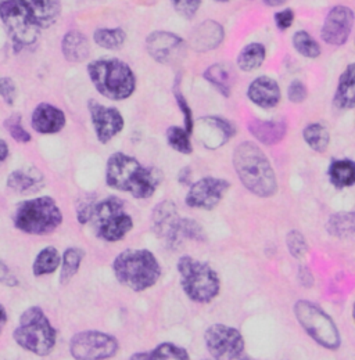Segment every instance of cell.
Returning <instances> with one entry per match:
<instances>
[{
	"label": "cell",
	"mask_w": 355,
	"mask_h": 360,
	"mask_svg": "<svg viewBox=\"0 0 355 360\" xmlns=\"http://www.w3.org/2000/svg\"><path fill=\"white\" fill-rule=\"evenodd\" d=\"M163 181V172L154 167H144L136 158L124 153H114L106 165V183L108 187L128 193L133 198L153 197Z\"/></svg>",
	"instance_id": "cell-1"
},
{
	"label": "cell",
	"mask_w": 355,
	"mask_h": 360,
	"mask_svg": "<svg viewBox=\"0 0 355 360\" xmlns=\"http://www.w3.org/2000/svg\"><path fill=\"white\" fill-rule=\"evenodd\" d=\"M233 165L243 186L259 197H272L278 190L275 172L264 151L254 143H240L233 153Z\"/></svg>",
	"instance_id": "cell-2"
},
{
	"label": "cell",
	"mask_w": 355,
	"mask_h": 360,
	"mask_svg": "<svg viewBox=\"0 0 355 360\" xmlns=\"http://www.w3.org/2000/svg\"><path fill=\"white\" fill-rule=\"evenodd\" d=\"M113 271L121 285L142 292L157 284L163 268L151 251L128 248L114 258Z\"/></svg>",
	"instance_id": "cell-3"
},
{
	"label": "cell",
	"mask_w": 355,
	"mask_h": 360,
	"mask_svg": "<svg viewBox=\"0 0 355 360\" xmlns=\"http://www.w3.org/2000/svg\"><path fill=\"white\" fill-rule=\"evenodd\" d=\"M90 82L106 98L123 101L130 98L136 89L132 68L117 58L94 60L88 65Z\"/></svg>",
	"instance_id": "cell-4"
},
{
	"label": "cell",
	"mask_w": 355,
	"mask_h": 360,
	"mask_svg": "<svg viewBox=\"0 0 355 360\" xmlns=\"http://www.w3.org/2000/svg\"><path fill=\"white\" fill-rule=\"evenodd\" d=\"M15 344L37 356H47L54 351L57 331L41 307H30L21 316L13 331Z\"/></svg>",
	"instance_id": "cell-5"
},
{
	"label": "cell",
	"mask_w": 355,
	"mask_h": 360,
	"mask_svg": "<svg viewBox=\"0 0 355 360\" xmlns=\"http://www.w3.org/2000/svg\"><path fill=\"white\" fill-rule=\"evenodd\" d=\"M179 281L186 297L196 304H210L221 291V280L208 264L183 255L177 264Z\"/></svg>",
	"instance_id": "cell-6"
},
{
	"label": "cell",
	"mask_w": 355,
	"mask_h": 360,
	"mask_svg": "<svg viewBox=\"0 0 355 360\" xmlns=\"http://www.w3.org/2000/svg\"><path fill=\"white\" fill-rule=\"evenodd\" d=\"M13 222L14 227L23 233L44 236L63 224V212L54 198L42 195L20 202L15 207Z\"/></svg>",
	"instance_id": "cell-7"
},
{
	"label": "cell",
	"mask_w": 355,
	"mask_h": 360,
	"mask_svg": "<svg viewBox=\"0 0 355 360\" xmlns=\"http://www.w3.org/2000/svg\"><path fill=\"white\" fill-rule=\"evenodd\" d=\"M90 225L94 236L106 243H118L133 229L132 217L118 197H107L96 202Z\"/></svg>",
	"instance_id": "cell-8"
},
{
	"label": "cell",
	"mask_w": 355,
	"mask_h": 360,
	"mask_svg": "<svg viewBox=\"0 0 355 360\" xmlns=\"http://www.w3.org/2000/svg\"><path fill=\"white\" fill-rule=\"evenodd\" d=\"M294 315L300 326L313 341L326 349H339L342 341L336 323L323 309L310 301H299L294 305Z\"/></svg>",
	"instance_id": "cell-9"
},
{
	"label": "cell",
	"mask_w": 355,
	"mask_h": 360,
	"mask_svg": "<svg viewBox=\"0 0 355 360\" xmlns=\"http://www.w3.org/2000/svg\"><path fill=\"white\" fill-rule=\"evenodd\" d=\"M0 18L15 51L38 42L41 28L34 22L20 0H0Z\"/></svg>",
	"instance_id": "cell-10"
},
{
	"label": "cell",
	"mask_w": 355,
	"mask_h": 360,
	"mask_svg": "<svg viewBox=\"0 0 355 360\" xmlns=\"http://www.w3.org/2000/svg\"><path fill=\"white\" fill-rule=\"evenodd\" d=\"M118 351V340L103 331H80L70 340V354L75 360H108Z\"/></svg>",
	"instance_id": "cell-11"
},
{
	"label": "cell",
	"mask_w": 355,
	"mask_h": 360,
	"mask_svg": "<svg viewBox=\"0 0 355 360\" xmlns=\"http://www.w3.org/2000/svg\"><path fill=\"white\" fill-rule=\"evenodd\" d=\"M206 347L216 360L239 359L244 351V338L239 330L226 324H213L204 333Z\"/></svg>",
	"instance_id": "cell-12"
},
{
	"label": "cell",
	"mask_w": 355,
	"mask_h": 360,
	"mask_svg": "<svg viewBox=\"0 0 355 360\" xmlns=\"http://www.w3.org/2000/svg\"><path fill=\"white\" fill-rule=\"evenodd\" d=\"M229 187L230 183L228 180L211 176L203 178L190 184L185 202L189 208L211 211L221 202Z\"/></svg>",
	"instance_id": "cell-13"
},
{
	"label": "cell",
	"mask_w": 355,
	"mask_h": 360,
	"mask_svg": "<svg viewBox=\"0 0 355 360\" xmlns=\"http://www.w3.org/2000/svg\"><path fill=\"white\" fill-rule=\"evenodd\" d=\"M146 49L154 61L163 65H173L183 60L186 54V42L177 34L154 31L146 39Z\"/></svg>",
	"instance_id": "cell-14"
},
{
	"label": "cell",
	"mask_w": 355,
	"mask_h": 360,
	"mask_svg": "<svg viewBox=\"0 0 355 360\" xmlns=\"http://www.w3.org/2000/svg\"><path fill=\"white\" fill-rule=\"evenodd\" d=\"M183 218L178 214L177 204L166 200L156 205L151 215L153 231L158 238L166 240L170 248H178L183 241L180 237V227Z\"/></svg>",
	"instance_id": "cell-15"
},
{
	"label": "cell",
	"mask_w": 355,
	"mask_h": 360,
	"mask_svg": "<svg viewBox=\"0 0 355 360\" xmlns=\"http://www.w3.org/2000/svg\"><path fill=\"white\" fill-rule=\"evenodd\" d=\"M88 110L94 134L101 144H107L123 132L125 122L123 114L117 108L107 107L99 101L90 100Z\"/></svg>",
	"instance_id": "cell-16"
},
{
	"label": "cell",
	"mask_w": 355,
	"mask_h": 360,
	"mask_svg": "<svg viewBox=\"0 0 355 360\" xmlns=\"http://www.w3.org/2000/svg\"><path fill=\"white\" fill-rule=\"evenodd\" d=\"M354 25V13L347 6L333 7L322 27V39L332 46L344 45L349 41Z\"/></svg>",
	"instance_id": "cell-17"
},
{
	"label": "cell",
	"mask_w": 355,
	"mask_h": 360,
	"mask_svg": "<svg viewBox=\"0 0 355 360\" xmlns=\"http://www.w3.org/2000/svg\"><path fill=\"white\" fill-rule=\"evenodd\" d=\"M66 114L56 105L42 103L35 107L31 125L35 132L41 135H56L66 127Z\"/></svg>",
	"instance_id": "cell-18"
},
{
	"label": "cell",
	"mask_w": 355,
	"mask_h": 360,
	"mask_svg": "<svg viewBox=\"0 0 355 360\" xmlns=\"http://www.w3.org/2000/svg\"><path fill=\"white\" fill-rule=\"evenodd\" d=\"M199 137L208 148H218L235 135L233 125L220 117H206L199 122Z\"/></svg>",
	"instance_id": "cell-19"
},
{
	"label": "cell",
	"mask_w": 355,
	"mask_h": 360,
	"mask_svg": "<svg viewBox=\"0 0 355 360\" xmlns=\"http://www.w3.org/2000/svg\"><path fill=\"white\" fill-rule=\"evenodd\" d=\"M44 186V174L35 167H24L15 169L7 178V187L20 195L35 194L41 191Z\"/></svg>",
	"instance_id": "cell-20"
},
{
	"label": "cell",
	"mask_w": 355,
	"mask_h": 360,
	"mask_svg": "<svg viewBox=\"0 0 355 360\" xmlns=\"http://www.w3.org/2000/svg\"><path fill=\"white\" fill-rule=\"evenodd\" d=\"M223 41V28L213 20H207L197 25L190 35V45L199 51H210L217 49Z\"/></svg>",
	"instance_id": "cell-21"
},
{
	"label": "cell",
	"mask_w": 355,
	"mask_h": 360,
	"mask_svg": "<svg viewBox=\"0 0 355 360\" xmlns=\"http://www.w3.org/2000/svg\"><path fill=\"white\" fill-rule=\"evenodd\" d=\"M39 28H49L61 14V0H20Z\"/></svg>",
	"instance_id": "cell-22"
},
{
	"label": "cell",
	"mask_w": 355,
	"mask_h": 360,
	"mask_svg": "<svg viewBox=\"0 0 355 360\" xmlns=\"http://www.w3.org/2000/svg\"><path fill=\"white\" fill-rule=\"evenodd\" d=\"M247 96L254 104L263 108H272L280 101V89L275 79L260 77L251 82Z\"/></svg>",
	"instance_id": "cell-23"
},
{
	"label": "cell",
	"mask_w": 355,
	"mask_h": 360,
	"mask_svg": "<svg viewBox=\"0 0 355 360\" xmlns=\"http://www.w3.org/2000/svg\"><path fill=\"white\" fill-rule=\"evenodd\" d=\"M61 51L67 61L74 64L84 63L90 54L88 38L80 31H68L61 41Z\"/></svg>",
	"instance_id": "cell-24"
},
{
	"label": "cell",
	"mask_w": 355,
	"mask_h": 360,
	"mask_svg": "<svg viewBox=\"0 0 355 360\" xmlns=\"http://www.w3.org/2000/svg\"><path fill=\"white\" fill-rule=\"evenodd\" d=\"M335 105L340 110L355 108V63L347 65L340 75L339 86L335 94Z\"/></svg>",
	"instance_id": "cell-25"
},
{
	"label": "cell",
	"mask_w": 355,
	"mask_h": 360,
	"mask_svg": "<svg viewBox=\"0 0 355 360\" xmlns=\"http://www.w3.org/2000/svg\"><path fill=\"white\" fill-rule=\"evenodd\" d=\"M249 129L251 135L259 141L272 146L279 143L287 131L285 122H273V121H253L249 124Z\"/></svg>",
	"instance_id": "cell-26"
},
{
	"label": "cell",
	"mask_w": 355,
	"mask_h": 360,
	"mask_svg": "<svg viewBox=\"0 0 355 360\" xmlns=\"http://www.w3.org/2000/svg\"><path fill=\"white\" fill-rule=\"evenodd\" d=\"M130 360H190L187 351L173 342H161L151 351L133 354Z\"/></svg>",
	"instance_id": "cell-27"
},
{
	"label": "cell",
	"mask_w": 355,
	"mask_h": 360,
	"mask_svg": "<svg viewBox=\"0 0 355 360\" xmlns=\"http://www.w3.org/2000/svg\"><path fill=\"white\" fill-rule=\"evenodd\" d=\"M85 251L80 247H68L61 255V271H60V283L67 284L73 280V277L80 271L84 262Z\"/></svg>",
	"instance_id": "cell-28"
},
{
	"label": "cell",
	"mask_w": 355,
	"mask_h": 360,
	"mask_svg": "<svg viewBox=\"0 0 355 360\" xmlns=\"http://www.w3.org/2000/svg\"><path fill=\"white\" fill-rule=\"evenodd\" d=\"M61 266V254L54 247H44L41 250L32 264V273L35 277L53 274Z\"/></svg>",
	"instance_id": "cell-29"
},
{
	"label": "cell",
	"mask_w": 355,
	"mask_h": 360,
	"mask_svg": "<svg viewBox=\"0 0 355 360\" xmlns=\"http://www.w3.org/2000/svg\"><path fill=\"white\" fill-rule=\"evenodd\" d=\"M330 183L337 188L351 187L355 184V162L351 160L333 161L329 168Z\"/></svg>",
	"instance_id": "cell-30"
},
{
	"label": "cell",
	"mask_w": 355,
	"mask_h": 360,
	"mask_svg": "<svg viewBox=\"0 0 355 360\" xmlns=\"http://www.w3.org/2000/svg\"><path fill=\"white\" fill-rule=\"evenodd\" d=\"M94 44L106 50H120L127 42V32L123 28H99L93 32Z\"/></svg>",
	"instance_id": "cell-31"
},
{
	"label": "cell",
	"mask_w": 355,
	"mask_h": 360,
	"mask_svg": "<svg viewBox=\"0 0 355 360\" xmlns=\"http://www.w3.org/2000/svg\"><path fill=\"white\" fill-rule=\"evenodd\" d=\"M266 60V47L261 44L246 46L237 56V65L242 71L250 72L261 67Z\"/></svg>",
	"instance_id": "cell-32"
},
{
	"label": "cell",
	"mask_w": 355,
	"mask_h": 360,
	"mask_svg": "<svg viewBox=\"0 0 355 360\" xmlns=\"http://www.w3.org/2000/svg\"><path fill=\"white\" fill-rule=\"evenodd\" d=\"M204 79H207L216 89L229 97L232 88V72L223 64H214L204 71Z\"/></svg>",
	"instance_id": "cell-33"
},
{
	"label": "cell",
	"mask_w": 355,
	"mask_h": 360,
	"mask_svg": "<svg viewBox=\"0 0 355 360\" xmlns=\"http://www.w3.org/2000/svg\"><path fill=\"white\" fill-rule=\"evenodd\" d=\"M328 230L332 236L349 238L355 236V212H340L330 217Z\"/></svg>",
	"instance_id": "cell-34"
},
{
	"label": "cell",
	"mask_w": 355,
	"mask_h": 360,
	"mask_svg": "<svg viewBox=\"0 0 355 360\" xmlns=\"http://www.w3.org/2000/svg\"><path fill=\"white\" fill-rule=\"evenodd\" d=\"M304 140L316 153H325L329 146V132L322 124H311L304 129Z\"/></svg>",
	"instance_id": "cell-35"
},
{
	"label": "cell",
	"mask_w": 355,
	"mask_h": 360,
	"mask_svg": "<svg viewBox=\"0 0 355 360\" xmlns=\"http://www.w3.org/2000/svg\"><path fill=\"white\" fill-rule=\"evenodd\" d=\"M192 134H189L185 128L171 127L167 131V141L168 146L180 154L189 155L193 153V144L190 140Z\"/></svg>",
	"instance_id": "cell-36"
},
{
	"label": "cell",
	"mask_w": 355,
	"mask_h": 360,
	"mask_svg": "<svg viewBox=\"0 0 355 360\" xmlns=\"http://www.w3.org/2000/svg\"><path fill=\"white\" fill-rule=\"evenodd\" d=\"M293 46L303 57H307V58H316L320 54V47L306 31H299L294 34Z\"/></svg>",
	"instance_id": "cell-37"
},
{
	"label": "cell",
	"mask_w": 355,
	"mask_h": 360,
	"mask_svg": "<svg viewBox=\"0 0 355 360\" xmlns=\"http://www.w3.org/2000/svg\"><path fill=\"white\" fill-rule=\"evenodd\" d=\"M4 128L17 143L27 144L32 140L31 134L27 132V129L23 127L21 114H13L7 120H4Z\"/></svg>",
	"instance_id": "cell-38"
},
{
	"label": "cell",
	"mask_w": 355,
	"mask_h": 360,
	"mask_svg": "<svg viewBox=\"0 0 355 360\" xmlns=\"http://www.w3.org/2000/svg\"><path fill=\"white\" fill-rule=\"evenodd\" d=\"M286 244H287V248H289L290 254L294 258H297V259H303L307 255V252H309L307 241H306L303 233H300L297 230H292L287 234Z\"/></svg>",
	"instance_id": "cell-39"
},
{
	"label": "cell",
	"mask_w": 355,
	"mask_h": 360,
	"mask_svg": "<svg viewBox=\"0 0 355 360\" xmlns=\"http://www.w3.org/2000/svg\"><path fill=\"white\" fill-rule=\"evenodd\" d=\"M174 96L177 98L178 107L183 115V121H185V129L189 132V134H193L194 131V120H193V112L190 110V105L187 104L183 93L179 90V77L174 84Z\"/></svg>",
	"instance_id": "cell-40"
},
{
	"label": "cell",
	"mask_w": 355,
	"mask_h": 360,
	"mask_svg": "<svg viewBox=\"0 0 355 360\" xmlns=\"http://www.w3.org/2000/svg\"><path fill=\"white\" fill-rule=\"evenodd\" d=\"M180 237H182V241L185 240L204 241L206 233L203 230V226L200 225L197 221L190 218H183L182 227H180Z\"/></svg>",
	"instance_id": "cell-41"
},
{
	"label": "cell",
	"mask_w": 355,
	"mask_h": 360,
	"mask_svg": "<svg viewBox=\"0 0 355 360\" xmlns=\"http://www.w3.org/2000/svg\"><path fill=\"white\" fill-rule=\"evenodd\" d=\"M96 205V198L93 195H84L77 205V221L80 225H88L92 219V214Z\"/></svg>",
	"instance_id": "cell-42"
},
{
	"label": "cell",
	"mask_w": 355,
	"mask_h": 360,
	"mask_svg": "<svg viewBox=\"0 0 355 360\" xmlns=\"http://www.w3.org/2000/svg\"><path fill=\"white\" fill-rule=\"evenodd\" d=\"M17 84L10 77H0V97L7 105H14L17 100Z\"/></svg>",
	"instance_id": "cell-43"
},
{
	"label": "cell",
	"mask_w": 355,
	"mask_h": 360,
	"mask_svg": "<svg viewBox=\"0 0 355 360\" xmlns=\"http://www.w3.org/2000/svg\"><path fill=\"white\" fill-rule=\"evenodd\" d=\"M201 1L203 0H171L178 14L187 20L193 18L197 14L201 6Z\"/></svg>",
	"instance_id": "cell-44"
},
{
	"label": "cell",
	"mask_w": 355,
	"mask_h": 360,
	"mask_svg": "<svg viewBox=\"0 0 355 360\" xmlns=\"http://www.w3.org/2000/svg\"><path fill=\"white\" fill-rule=\"evenodd\" d=\"M289 100L292 103H303L307 98V88L300 81H293L287 90Z\"/></svg>",
	"instance_id": "cell-45"
},
{
	"label": "cell",
	"mask_w": 355,
	"mask_h": 360,
	"mask_svg": "<svg viewBox=\"0 0 355 360\" xmlns=\"http://www.w3.org/2000/svg\"><path fill=\"white\" fill-rule=\"evenodd\" d=\"M0 284H3L6 287H10V288L18 287V284H20L17 276L11 271L8 265L4 264L1 259H0Z\"/></svg>",
	"instance_id": "cell-46"
},
{
	"label": "cell",
	"mask_w": 355,
	"mask_h": 360,
	"mask_svg": "<svg viewBox=\"0 0 355 360\" xmlns=\"http://www.w3.org/2000/svg\"><path fill=\"white\" fill-rule=\"evenodd\" d=\"M293 21H294V13L293 10L287 8V10H283V11H279L275 14V22H276V27L282 31L285 30H289L292 25H293Z\"/></svg>",
	"instance_id": "cell-47"
},
{
	"label": "cell",
	"mask_w": 355,
	"mask_h": 360,
	"mask_svg": "<svg viewBox=\"0 0 355 360\" xmlns=\"http://www.w3.org/2000/svg\"><path fill=\"white\" fill-rule=\"evenodd\" d=\"M190 176H192V172H190V168H183L179 171V175H178V181L183 186H187L190 184Z\"/></svg>",
	"instance_id": "cell-48"
},
{
	"label": "cell",
	"mask_w": 355,
	"mask_h": 360,
	"mask_svg": "<svg viewBox=\"0 0 355 360\" xmlns=\"http://www.w3.org/2000/svg\"><path fill=\"white\" fill-rule=\"evenodd\" d=\"M8 154H10L8 144H7L3 139H0V164H1V162H4V161L7 160Z\"/></svg>",
	"instance_id": "cell-49"
},
{
	"label": "cell",
	"mask_w": 355,
	"mask_h": 360,
	"mask_svg": "<svg viewBox=\"0 0 355 360\" xmlns=\"http://www.w3.org/2000/svg\"><path fill=\"white\" fill-rule=\"evenodd\" d=\"M7 319H8L7 311H6V308L3 307V304L0 302V334L3 333V328H4L6 324H7Z\"/></svg>",
	"instance_id": "cell-50"
},
{
	"label": "cell",
	"mask_w": 355,
	"mask_h": 360,
	"mask_svg": "<svg viewBox=\"0 0 355 360\" xmlns=\"http://www.w3.org/2000/svg\"><path fill=\"white\" fill-rule=\"evenodd\" d=\"M286 0H264V3L270 6V7H278V6H282Z\"/></svg>",
	"instance_id": "cell-51"
},
{
	"label": "cell",
	"mask_w": 355,
	"mask_h": 360,
	"mask_svg": "<svg viewBox=\"0 0 355 360\" xmlns=\"http://www.w3.org/2000/svg\"><path fill=\"white\" fill-rule=\"evenodd\" d=\"M216 1H218V3H226V1H229V0H216Z\"/></svg>",
	"instance_id": "cell-52"
},
{
	"label": "cell",
	"mask_w": 355,
	"mask_h": 360,
	"mask_svg": "<svg viewBox=\"0 0 355 360\" xmlns=\"http://www.w3.org/2000/svg\"><path fill=\"white\" fill-rule=\"evenodd\" d=\"M353 319H354V321H355V304H354V307H353Z\"/></svg>",
	"instance_id": "cell-53"
},
{
	"label": "cell",
	"mask_w": 355,
	"mask_h": 360,
	"mask_svg": "<svg viewBox=\"0 0 355 360\" xmlns=\"http://www.w3.org/2000/svg\"><path fill=\"white\" fill-rule=\"evenodd\" d=\"M201 360H216V359H201Z\"/></svg>",
	"instance_id": "cell-54"
},
{
	"label": "cell",
	"mask_w": 355,
	"mask_h": 360,
	"mask_svg": "<svg viewBox=\"0 0 355 360\" xmlns=\"http://www.w3.org/2000/svg\"><path fill=\"white\" fill-rule=\"evenodd\" d=\"M243 360H250V359H243Z\"/></svg>",
	"instance_id": "cell-55"
}]
</instances>
